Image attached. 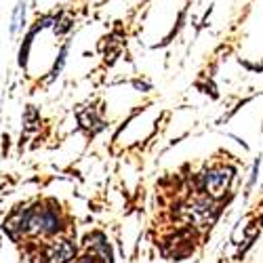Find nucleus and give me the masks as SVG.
Returning a JSON list of instances; mask_svg holds the SVG:
<instances>
[{
  "label": "nucleus",
  "instance_id": "f257e3e1",
  "mask_svg": "<svg viewBox=\"0 0 263 263\" xmlns=\"http://www.w3.org/2000/svg\"><path fill=\"white\" fill-rule=\"evenodd\" d=\"M232 168H226V166H219V168H213L204 175V190L211 194V196H221L228 187H230V181H232Z\"/></svg>",
  "mask_w": 263,
  "mask_h": 263
},
{
  "label": "nucleus",
  "instance_id": "f03ea898",
  "mask_svg": "<svg viewBox=\"0 0 263 263\" xmlns=\"http://www.w3.org/2000/svg\"><path fill=\"white\" fill-rule=\"evenodd\" d=\"M74 259V247L70 240H57L45 251V263H70Z\"/></svg>",
  "mask_w": 263,
  "mask_h": 263
}]
</instances>
